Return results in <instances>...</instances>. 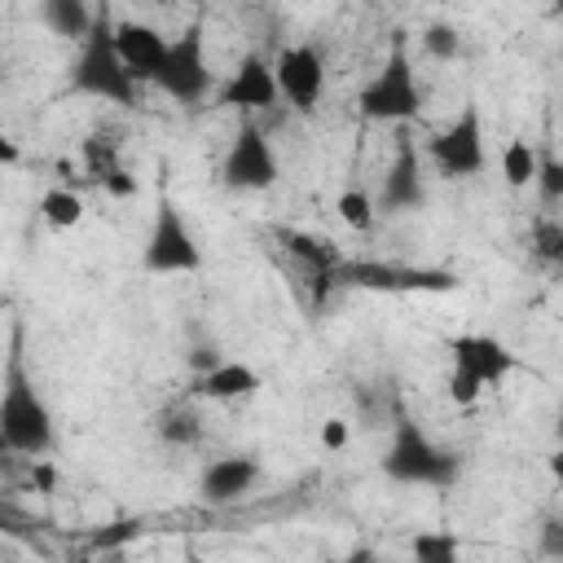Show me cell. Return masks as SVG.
<instances>
[{"mask_svg": "<svg viewBox=\"0 0 563 563\" xmlns=\"http://www.w3.org/2000/svg\"><path fill=\"white\" fill-rule=\"evenodd\" d=\"M273 79H277V92L299 110V114H312L325 97V62L312 44H290L277 53L273 62Z\"/></svg>", "mask_w": 563, "mask_h": 563, "instance_id": "cell-10", "label": "cell"}, {"mask_svg": "<svg viewBox=\"0 0 563 563\" xmlns=\"http://www.w3.org/2000/svg\"><path fill=\"white\" fill-rule=\"evenodd\" d=\"M479 391H484V383H479L471 369L453 365V374H449V400H453V405H475Z\"/></svg>", "mask_w": 563, "mask_h": 563, "instance_id": "cell-28", "label": "cell"}, {"mask_svg": "<svg viewBox=\"0 0 563 563\" xmlns=\"http://www.w3.org/2000/svg\"><path fill=\"white\" fill-rule=\"evenodd\" d=\"M383 475L396 484H422V488H449L462 475V457L440 449L405 409L391 422V444L383 453Z\"/></svg>", "mask_w": 563, "mask_h": 563, "instance_id": "cell-3", "label": "cell"}, {"mask_svg": "<svg viewBox=\"0 0 563 563\" xmlns=\"http://www.w3.org/2000/svg\"><path fill=\"white\" fill-rule=\"evenodd\" d=\"M4 453H13V444H9V435H4V427H0V457Z\"/></svg>", "mask_w": 563, "mask_h": 563, "instance_id": "cell-34", "label": "cell"}, {"mask_svg": "<svg viewBox=\"0 0 563 563\" xmlns=\"http://www.w3.org/2000/svg\"><path fill=\"white\" fill-rule=\"evenodd\" d=\"M114 48H119V62L128 66V75L136 84H154L163 57H167V40L158 26L150 22H114Z\"/></svg>", "mask_w": 563, "mask_h": 563, "instance_id": "cell-13", "label": "cell"}, {"mask_svg": "<svg viewBox=\"0 0 563 563\" xmlns=\"http://www.w3.org/2000/svg\"><path fill=\"white\" fill-rule=\"evenodd\" d=\"M330 282L356 290H453L457 277L449 268H413V264H383V260H339Z\"/></svg>", "mask_w": 563, "mask_h": 563, "instance_id": "cell-9", "label": "cell"}, {"mask_svg": "<svg viewBox=\"0 0 563 563\" xmlns=\"http://www.w3.org/2000/svg\"><path fill=\"white\" fill-rule=\"evenodd\" d=\"M334 211H339V220H343L347 229L365 233V229L374 224V194H369V189H361V185H347V189L339 194Z\"/></svg>", "mask_w": 563, "mask_h": 563, "instance_id": "cell-22", "label": "cell"}, {"mask_svg": "<svg viewBox=\"0 0 563 563\" xmlns=\"http://www.w3.org/2000/svg\"><path fill=\"white\" fill-rule=\"evenodd\" d=\"M532 242H537V255L541 260H550V264L563 260V224L554 216H545V220L532 224Z\"/></svg>", "mask_w": 563, "mask_h": 563, "instance_id": "cell-27", "label": "cell"}, {"mask_svg": "<svg viewBox=\"0 0 563 563\" xmlns=\"http://www.w3.org/2000/svg\"><path fill=\"white\" fill-rule=\"evenodd\" d=\"M264 387V374L255 369V365H246V361H216V365H207V369H198L194 374V396L198 400H242V396H255Z\"/></svg>", "mask_w": 563, "mask_h": 563, "instance_id": "cell-16", "label": "cell"}, {"mask_svg": "<svg viewBox=\"0 0 563 563\" xmlns=\"http://www.w3.org/2000/svg\"><path fill=\"white\" fill-rule=\"evenodd\" d=\"M84 154H88V163H92V176H101L106 167H114V154H119V145L101 141V136H88V141H84Z\"/></svg>", "mask_w": 563, "mask_h": 563, "instance_id": "cell-30", "label": "cell"}, {"mask_svg": "<svg viewBox=\"0 0 563 563\" xmlns=\"http://www.w3.org/2000/svg\"><path fill=\"white\" fill-rule=\"evenodd\" d=\"M40 216L48 229H75L84 220V198L70 185H53L40 194Z\"/></svg>", "mask_w": 563, "mask_h": 563, "instance_id": "cell-19", "label": "cell"}, {"mask_svg": "<svg viewBox=\"0 0 563 563\" xmlns=\"http://www.w3.org/2000/svg\"><path fill=\"white\" fill-rule=\"evenodd\" d=\"M427 154L435 163V172L444 180H471L484 172L488 154H484V119H479V106L466 101L431 141H427Z\"/></svg>", "mask_w": 563, "mask_h": 563, "instance_id": "cell-7", "label": "cell"}, {"mask_svg": "<svg viewBox=\"0 0 563 563\" xmlns=\"http://www.w3.org/2000/svg\"><path fill=\"white\" fill-rule=\"evenodd\" d=\"M409 554L422 559V563H453L462 554V541L453 532H418L409 541Z\"/></svg>", "mask_w": 563, "mask_h": 563, "instance_id": "cell-24", "label": "cell"}, {"mask_svg": "<svg viewBox=\"0 0 563 563\" xmlns=\"http://www.w3.org/2000/svg\"><path fill=\"white\" fill-rule=\"evenodd\" d=\"M532 185L541 189V202L554 207L563 198V163L550 145H537V172H532Z\"/></svg>", "mask_w": 563, "mask_h": 563, "instance_id": "cell-23", "label": "cell"}, {"mask_svg": "<svg viewBox=\"0 0 563 563\" xmlns=\"http://www.w3.org/2000/svg\"><path fill=\"white\" fill-rule=\"evenodd\" d=\"M18 163H22V150H18V141L0 132V167H18Z\"/></svg>", "mask_w": 563, "mask_h": 563, "instance_id": "cell-32", "label": "cell"}, {"mask_svg": "<svg viewBox=\"0 0 563 563\" xmlns=\"http://www.w3.org/2000/svg\"><path fill=\"white\" fill-rule=\"evenodd\" d=\"M141 268L154 273V277H176V273H198L202 268V246L189 233V220L180 216V207L172 202V194L163 185H158L150 238H145V251H141Z\"/></svg>", "mask_w": 563, "mask_h": 563, "instance_id": "cell-5", "label": "cell"}, {"mask_svg": "<svg viewBox=\"0 0 563 563\" xmlns=\"http://www.w3.org/2000/svg\"><path fill=\"white\" fill-rule=\"evenodd\" d=\"M356 110H361L369 123H409V119L422 114V88H418L413 62H409V40H405V31H396L391 53H387L383 66L361 84Z\"/></svg>", "mask_w": 563, "mask_h": 563, "instance_id": "cell-4", "label": "cell"}, {"mask_svg": "<svg viewBox=\"0 0 563 563\" xmlns=\"http://www.w3.org/2000/svg\"><path fill=\"white\" fill-rule=\"evenodd\" d=\"M220 180L224 189L233 194H260V189H273L277 185V154L264 136L260 123H242L224 150V163H220Z\"/></svg>", "mask_w": 563, "mask_h": 563, "instance_id": "cell-8", "label": "cell"}, {"mask_svg": "<svg viewBox=\"0 0 563 563\" xmlns=\"http://www.w3.org/2000/svg\"><path fill=\"white\" fill-rule=\"evenodd\" d=\"M66 88L75 97H97L106 106H123L132 110L136 97H141V84L128 75V66L119 62V48H114V13H110V0H97L92 4V22L79 40V57L66 75Z\"/></svg>", "mask_w": 563, "mask_h": 563, "instance_id": "cell-1", "label": "cell"}, {"mask_svg": "<svg viewBox=\"0 0 563 563\" xmlns=\"http://www.w3.org/2000/svg\"><path fill=\"white\" fill-rule=\"evenodd\" d=\"M0 84H4V70H0Z\"/></svg>", "mask_w": 563, "mask_h": 563, "instance_id": "cell-35", "label": "cell"}, {"mask_svg": "<svg viewBox=\"0 0 563 563\" xmlns=\"http://www.w3.org/2000/svg\"><path fill=\"white\" fill-rule=\"evenodd\" d=\"M0 427L13 444V453L26 457H44L53 449V413L26 369L22 356V325H13V343L4 356V374H0Z\"/></svg>", "mask_w": 563, "mask_h": 563, "instance_id": "cell-2", "label": "cell"}, {"mask_svg": "<svg viewBox=\"0 0 563 563\" xmlns=\"http://www.w3.org/2000/svg\"><path fill=\"white\" fill-rule=\"evenodd\" d=\"M97 180H101V189H106L110 198H132V194L141 189V185H136V176H132L128 167H119V163H114V167H106Z\"/></svg>", "mask_w": 563, "mask_h": 563, "instance_id": "cell-29", "label": "cell"}, {"mask_svg": "<svg viewBox=\"0 0 563 563\" xmlns=\"http://www.w3.org/2000/svg\"><path fill=\"white\" fill-rule=\"evenodd\" d=\"M449 352H453V365L471 369L484 387H497L506 374L519 369V356L493 334H457V339H449Z\"/></svg>", "mask_w": 563, "mask_h": 563, "instance_id": "cell-14", "label": "cell"}, {"mask_svg": "<svg viewBox=\"0 0 563 563\" xmlns=\"http://www.w3.org/2000/svg\"><path fill=\"white\" fill-rule=\"evenodd\" d=\"M158 440H163V444H176V449L198 444V440H202L198 413H194V409H167V413L158 418Z\"/></svg>", "mask_w": 563, "mask_h": 563, "instance_id": "cell-21", "label": "cell"}, {"mask_svg": "<svg viewBox=\"0 0 563 563\" xmlns=\"http://www.w3.org/2000/svg\"><path fill=\"white\" fill-rule=\"evenodd\" d=\"M136 537H141V519H114V523H106V528L92 532L88 550H123V545H132Z\"/></svg>", "mask_w": 563, "mask_h": 563, "instance_id": "cell-26", "label": "cell"}, {"mask_svg": "<svg viewBox=\"0 0 563 563\" xmlns=\"http://www.w3.org/2000/svg\"><path fill=\"white\" fill-rule=\"evenodd\" d=\"M189 361H194V369H207V365H216V361H220V352H216V347H198Z\"/></svg>", "mask_w": 563, "mask_h": 563, "instance_id": "cell-33", "label": "cell"}, {"mask_svg": "<svg viewBox=\"0 0 563 563\" xmlns=\"http://www.w3.org/2000/svg\"><path fill=\"white\" fill-rule=\"evenodd\" d=\"M277 242L286 246V255H295L299 264H308V268H317V273H330V268L339 264V251H334V242H330V238L299 233V229H282V233H277Z\"/></svg>", "mask_w": 563, "mask_h": 563, "instance_id": "cell-18", "label": "cell"}, {"mask_svg": "<svg viewBox=\"0 0 563 563\" xmlns=\"http://www.w3.org/2000/svg\"><path fill=\"white\" fill-rule=\"evenodd\" d=\"M347 440H352V422L347 418H325L321 422V449L339 453V449H347Z\"/></svg>", "mask_w": 563, "mask_h": 563, "instance_id": "cell-31", "label": "cell"}, {"mask_svg": "<svg viewBox=\"0 0 563 563\" xmlns=\"http://www.w3.org/2000/svg\"><path fill=\"white\" fill-rule=\"evenodd\" d=\"M277 101H282V92H277V79H273V62H264L260 53H246L211 97L216 110H242V114L273 110Z\"/></svg>", "mask_w": 563, "mask_h": 563, "instance_id": "cell-11", "label": "cell"}, {"mask_svg": "<svg viewBox=\"0 0 563 563\" xmlns=\"http://www.w3.org/2000/svg\"><path fill=\"white\" fill-rule=\"evenodd\" d=\"M422 48H427L435 62H457V57H462V35H457V26H449V22H431V26L422 31Z\"/></svg>", "mask_w": 563, "mask_h": 563, "instance_id": "cell-25", "label": "cell"}, {"mask_svg": "<svg viewBox=\"0 0 563 563\" xmlns=\"http://www.w3.org/2000/svg\"><path fill=\"white\" fill-rule=\"evenodd\" d=\"M40 22L57 35V40H84L88 22H92V0H40Z\"/></svg>", "mask_w": 563, "mask_h": 563, "instance_id": "cell-17", "label": "cell"}, {"mask_svg": "<svg viewBox=\"0 0 563 563\" xmlns=\"http://www.w3.org/2000/svg\"><path fill=\"white\" fill-rule=\"evenodd\" d=\"M255 479H260V457L255 453H229V457H216L202 466L198 497L211 506H224V501H238L242 493H251Z\"/></svg>", "mask_w": 563, "mask_h": 563, "instance_id": "cell-15", "label": "cell"}, {"mask_svg": "<svg viewBox=\"0 0 563 563\" xmlns=\"http://www.w3.org/2000/svg\"><path fill=\"white\" fill-rule=\"evenodd\" d=\"M427 202V185H422V163H418V150L409 136H400L396 145V158L383 176V189L374 198V211H387V216H400V211H413Z\"/></svg>", "mask_w": 563, "mask_h": 563, "instance_id": "cell-12", "label": "cell"}, {"mask_svg": "<svg viewBox=\"0 0 563 563\" xmlns=\"http://www.w3.org/2000/svg\"><path fill=\"white\" fill-rule=\"evenodd\" d=\"M532 172H537V145L528 136L506 141V150H501V176H506V185L510 189H523V185H532Z\"/></svg>", "mask_w": 563, "mask_h": 563, "instance_id": "cell-20", "label": "cell"}, {"mask_svg": "<svg viewBox=\"0 0 563 563\" xmlns=\"http://www.w3.org/2000/svg\"><path fill=\"white\" fill-rule=\"evenodd\" d=\"M154 84H158L176 106H202V97L211 92L207 26H202V18H194L176 40H167V57H163Z\"/></svg>", "mask_w": 563, "mask_h": 563, "instance_id": "cell-6", "label": "cell"}]
</instances>
